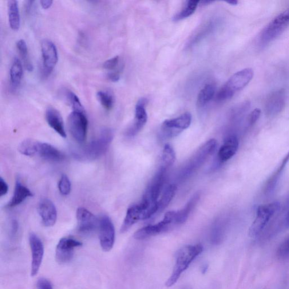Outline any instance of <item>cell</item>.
<instances>
[{"instance_id":"33","label":"cell","mask_w":289,"mask_h":289,"mask_svg":"<svg viewBox=\"0 0 289 289\" xmlns=\"http://www.w3.org/2000/svg\"><path fill=\"white\" fill-rule=\"evenodd\" d=\"M97 97L103 108L107 110L112 109L114 105V98L112 93L106 91H98Z\"/></svg>"},{"instance_id":"17","label":"cell","mask_w":289,"mask_h":289,"mask_svg":"<svg viewBox=\"0 0 289 289\" xmlns=\"http://www.w3.org/2000/svg\"><path fill=\"white\" fill-rule=\"evenodd\" d=\"M239 147L238 138L235 135L229 136L221 145L218 153L217 159L220 163H224L235 155Z\"/></svg>"},{"instance_id":"48","label":"cell","mask_w":289,"mask_h":289,"mask_svg":"<svg viewBox=\"0 0 289 289\" xmlns=\"http://www.w3.org/2000/svg\"><path fill=\"white\" fill-rule=\"evenodd\" d=\"M214 1H209V0H204L203 1H201V3L203 4L204 5H208V4L211 3Z\"/></svg>"},{"instance_id":"43","label":"cell","mask_w":289,"mask_h":289,"mask_svg":"<svg viewBox=\"0 0 289 289\" xmlns=\"http://www.w3.org/2000/svg\"><path fill=\"white\" fill-rule=\"evenodd\" d=\"M107 77L109 79V80L112 82H118L120 80L121 75L120 73L118 71H114V72L109 73Z\"/></svg>"},{"instance_id":"44","label":"cell","mask_w":289,"mask_h":289,"mask_svg":"<svg viewBox=\"0 0 289 289\" xmlns=\"http://www.w3.org/2000/svg\"><path fill=\"white\" fill-rule=\"evenodd\" d=\"M18 230V224L17 220L12 221L11 226V233L12 235H15Z\"/></svg>"},{"instance_id":"3","label":"cell","mask_w":289,"mask_h":289,"mask_svg":"<svg viewBox=\"0 0 289 289\" xmlns=\"http://www.w3.org/2000/svg\"><path fill=\"white\" fill-rule=\"evenodd\" d=\"M217 146V142L215 139L209 140L202 145L182 168L179 179L185 180L191 177L215 153Z\"/></svg>"},{"instance_id":"30","label":"cell","mask_w":289,"mask_h":289,"mask_svg":"<svg viewBox=\"0 0 289 289\" xmlns=\"http://www.w3.org/2000/svg\"><path fill=\"white\" fill-rule=\"evenodd\" d=\"M17 47L26 69L29 72H32L34 70V66L31 61L26 41L23 39L19 40L17 42Z\"/></svg>"},{"instance_id":"25","label":"cell","mask_w":289,"mask_h":289,"mask_svg":"<svg viewBox=\"0 0 289 289\" xmlns=\"http://www.w3.org/2000/svg\"><path fill=\"white\" fill-rule=\"evenodd\" d=\"M200 199V194L196 193L189 200L183 208L176 211V225L183 224L187 221L188 217L194 209L196 207Z\"/></svg>"},{"instance_id":"5","label":"cell","mask_w":289,"mask_h":289,"mask_svg":"<svg viewBox=\"0 0 289 289\" xmlns=\"http://www.w3.org/2000/svg\"><path fill=\"white\" fill-rule=\"evenodd\" d=\"M176 211L166 212L164 219L160 222L138 229L134 233V238L138 240H144L167 232L173 225H176Z\"/></svg>"},{"instance_id":"24","label":"cell","mask_w":289,"mask_h":289,"mask_svg":"<svg viewBox=\"0 0 289 289\" xmlns=\"http://www.w3.org/2000/svg\"><path fill=\"white\" fill-rule=\"evenodd\" d=\"M23 75L22 63L15 57L10 70V86L12 92H15L21 84Z\"/></svg>"},{"instance_id":"20","label":"cell","mask_w":289,"mask_h":289,"mask_svg":"<svg viewBox=\"0 0 289 289\" xmlns=\"http://www.w3.org/2000/svg\"><path fill=\"white\" fill-rule=\"evenodd\" d=\"M287 26L273 20L261 33L260 42L263 45H267L283 33Z\"/></svg>"},{"instance_id":"19","label":"cell","mask_w":289,"mask_h":289,"mask_svg":"<svg viewBox=\"0 0 289 289\" xmlns=\"http://www.w3.org/2000/svg\"><path fill=\"white\" fill-rule=\"evenodd\" d=\"M45 119L47 124L63 138L66 137V132L61 115L57 109L49 107L46 110Z\"/></svg>"},{"instance_id":"42","label":"cell","mask_w":289,"mask_h":289,"mask_svg":"<svg viewBox=\"0 0 289 289\" xmlns=\"http://www.w3.org/2000/svg\"><path fill=\"white\" fill-rule=\"evenodd\" d=\"M9 190V187L6 182L1 177H0V197L5 196Z\"/></svg>"},{"instance_id":"31","label":"cell","mask_w":289,"mask_h":289,"mask_svg":"<svg viewBox=\"0 0 289 289\" xmlns=\"http://www.w3.org/2000/svg\"><path fill=\"white\" fill-rule=\"evenodd\" d=\"M176 160V154L175 150L172 146L169 144L164 146L162 154L161 167L167 169L171 167Z\"/></svg>"},{"instance_id":"34","label":"cell","mask_w":289,"mask_h":289,"mask_svg":"<svg viewBox=\"0 0 289 289\" xmlns=\"http://www.w3.org/2000/svg\"><path fill=\"white\" fill-rule=\"evenodd\" d=\"M67 100H68L70 105L72 107L73 111H78V112H85L84 107H83L79 98L76 94L69 91L66 93Z\"/></svg>"},{"instance_id":"32","label":"cell","mask_w":289,"mask_h":289,"mask_svg":"<svg viewBox=\"0 0 289 289\" xmlns=\"http://www.w3.org/2000/svg\"><path fill=\"white\" fill-rule=\"evenodd\" d=\"M200 2L199 1H192V0L187 1L184 9L180 13L174 16L173 21L178 22L191 17L196 11Z\"/></svg>"},{"instance_id":"7","label":"cell","mask_w":289,"mask_h":289,"mask_svg":"<svg viewBox=\"0 0 289 289\" xmlns=\"http://www.w3.org/2000/svg\"><path fill=\"white\" fill-rule=\"evenodd\" d=\"M88 121L85 112L73 111L68 118L69 131L74 140L82 144L86 139Z\"/></svg>"},{"instance_id":"38","label":"cell","mask_w":289,"mask_h":289,"mask_svg":"<svg viewBox=\"0 0 289 289\" xmlns=\"http://www.w3.org/2000/svg\"><path fill=\"white\" fill-rule=\"evenodd\" d=\"M274 20L275 21L288 27L289 25V7L283 11L282 13L280 14Z\"/></svg>"},{"instance_id":"21","label":"cell","mask_w":289,"mask_h":289,"mask_svg":"<svg viewBox=\"0 0 289 289\" xmlns=\"http://www.w3.org/2000/svg\"><path fill=\"white\" fill-rule=\"evenodd\" d=\"M142 215H143V210L140 204L130 206L126 211L124 223L122 224L121 229V233L128 231L134 224L142 220Z\"/></svg>"},{"instance_id":"45","label":"cell","mask_w":289,"mask_h":289,"mask_svg":"<svg viewBox=\"0 0 289 289\" xmlns=\"http://www.w3.org/2000/svg\"><path fill=\"white\" fill-rule=\"evenodd\" d=\"M53 2L51 0H43L41 1V5L44 9H48L52 5Z\"/></svg>"},{"instance_id":"28","label":"cell","mask_w":289,"mask_h":289,"mask_svg":"<svg viewBox=\"0 0 289 289\" xmlns=\"http://www.w3.org/2000/svg\"><path fill=\"white\" fill-rule=\"evenodd\" d=\"M177 191V186L175 184H171L166 187L162 194L161 199L158 200V212L163 211L171 203Z\"/></svg>"},{"instance_id":"36","label":"cell","mask_w":289,"mask_h":289,"mask_svg":"<svg viewBox=\"0 0 289 289\" xmlns=\"http://www.w3.org/2000/svg\"><path fill=\"white\" fill-rule=\"evenodd\" d=\"M212 28V23L211 22H209L206 25L202 27L201 30L194 36L193 40L191 41V45H192L193 43H196L198 41H200L201 40L205 37L211 31Z\"/></svg>"},{"instance_id":"1","label":"cell","mask_w":289,"mask_h":289,"mask_svg":"<svg viewBox=\"0 0 289 289\" xmlns=\"http://www.w3.org/2000/svg\"><path fill=\"white\" fill-rule=\"evenodd\" d=\"M113 138L114 132L112 129H102L99 135L89 144L75 150L74 156L77 160L81 161L96 160L108 150Z\"/></svg>"},{"instance_id":"18","label":"cell","mask_w":289,"mask_h":289,"mask_svg":"<svg viewBox=\"0 0 289 289\" xmlns=\"http://www.w3.org/2000/svg\"><path fill=\"white\" fill-rule=\"evenodd\" d=\"M289 162V151L286 157L283 158L279 167L276 171L268 178L266 184H265L264 191L267 196L272 195L279 184L281 178H282L285 170Z\"/></svg>"},{"instance_id":"40","label":"cell","mask_w":289,"mask_h":289,"mask_svg":"<svg viewBox=\"0 0 289 289\" xmlns=\"http://www.w3.org/2000/svg\"><path fill=\"white\" fill-rule=\"evenodd\" d=\"M261 115V110L259 109H255L249 115L248 118V124L249 126L254 125L258 121Z\"/></svg>"},{"instance_id":"4","label":"cell","mask_w":289,"mask_h":289,"mask_svg":"<svg viewBox=\"0 0 289 289\" xmlns=\"http://www.w3.org/2000/svg\"><path fill=\"white\" fill-rule=\"evenodd\" d=\"M280 208L281 204L279 202L259 206L256 209L255 219L249 229V235L251 237L259 236Z\"/></svg>"},{"instance_id":"46","label":"cell","mask_w":289,"mask_h":289,"mask_svg":"<svg viewBox=\"0 0 289 289\" xmlns=\"http://www.w3.org/2000/svg\"><path fill=\"white\" fill-rule=\"evenodd\" d=\"M284 225L287 228L289 227V209L287 213L286 217L284 220Z\"/></svg>"},{"instance_id":"15","label":"cell","mask_w":289,"mask_h":289,"mask_svg":"<svg viewBox=\"0 0 289 289\" xmlns=\"http://www.w3.org/2000/svg\"><path fill=\"white\" fill-rule=\"evenodd\" d=\"M286 95L283 89L275 91L267 98L265 112L269 117H274L282 112L286 105Z\"/></svg>"},{"instance_id":"10","label":"cell","mask_w":289,"mask_h":289,"mask_svg":"<svg viewBox=\"0 0 289 289\" xmlns=\"http://www.w3.org/2000/svg\"><path fill=\"white\" fill-rule=\"evenodd\" d=\"M82 245L80 241L70 237H65L59 240L55 250L57 262L60 264L69 262L73 258L75 249L82 247Z\"/></svg>"},{"instance_id":"23","label":"cell","mask_w":289,"mask_h":289,"mask_svg":"<svg viewBox=\"0 0 289 289\" xmlns=\"http://www.w3.org/2000/svg\"><path fill=\"white\" fill-rule=\"evenodd\" d=\"M33 196V193L30 190L22 184L21 181L17 180L15 183L14 195L6 207L13 208L17 206L28 198Z\"/></svg>"},{"instance_id":"39","label":"cell","mask_w":289,"mask_h":289,"mask_svg":"<svg viewBox=\"0 0 289 289\" xmlns=\"http://www.w3.org/2000/svg\"><path fill=\"white\" fill-rule=\"evenodd\" d=\"M120 62V57L116 56L110 58L104 62L103 67L106 70H113L117 68Z\"/></svg>"},{"instance_id":"6","label":"cell","mask_w":289,"mask_h":289,"mask_svg":"<svg viewBox=\"0 0 289 289\" xmlns=\"http://www.w3.org/2000/svg\"><path fill=\"white\" fill-rule=\"evenodd\" d=\"M42 65L41 73L43 79L48 78L58 61V51L54 43L48 39L41 41Z\"/></svg>"},{"instance_id":"14","label":"cell","mask_w":289,"mask_h":289,"mask_svg":"<svg viewBox=\"0 0 289 289\" xmlns=\"http://www.w3.org/2000/svg\"><path fill=\"white\" fill-rule=\"evenodd\" d=\"M254 71L251 69H245L233 75L223 87L231 93L233 96L237 92L243 89L252 80Z\"/></svg>"},{"instance_id":"11","label":"cell","mask_w":289,"mask_h":289,"mask_svg":"<svg viewBox=\"0 0 289 289\" xmlns=\"http://www.w3.org/2000/svg\"><path fill=\"white\" fill-rule=\"evenodd\" d=\"M29 243L32 256L31 275L34 277L38 275L41 267L44 255V247L41 239L33 233L30 235Z\"/></svg>"},{"instance_id":"29","label":"cell","mask_w":289,"mask_h":289,"mask_svg":"<svg viewBox=\"0 0 289 289\" xmlns=\"http://www.w3.org/2000/svg\"><path fill=\"white\" fill-rule=\"evenodd\" d=\"M40 142L33 139L24 140L18 146V151L22 155L33 157L38 155Z\"/></svg>"},{"instance_id":"12","label":"cell","mask_w":289,"mask_h":289,"mask_svg":"<svg viewBox=\"0 0 289 289\" xmlns=\"http://www.w3.org/2000/svg\"><path fill=\"white\" fill-rule=\"evenodd\" d=\"M78 231L82 234L89 235L98 227L99 220L88 209L80 207L77 211Z\"/></svg>"},{"instance_id":"2","label":"cell","mask_w":289,"mask_h":289,"mask_svg":"<svg viewBox=\"0 0 289 289\" xmlns=\"http://www.w3.org/2000/svg\"><path fill=\"white\" fill-rule=\"evenodd\" d=\"M203 245L200 244L188 245L181 248L177 253L175 267L165 286L171 287L175 285L189 265L203 251Z\"/></svg>"},{"instance_id":"37","label":"cell","mask_w":289,"mask_h":289,"mask_svg":"<svg viewBox=\"0 0 289 289\" xmlns=\"http://www.w3.org/2000/svg\"><path fill=\"white\" fill-rule=\"evenodd\" d=\"M278 255L281 258H289V237L280 245Z\"/></svg>"},{"instance_id":"13","label":"cell","mask_w":289,"mask_h":289,"mask_svg":"<svg viewBox=\"0 0 289 289\" xmlns=\"http://www.w3.org/2000/svg\"><path fill=\"white\" fill-rule=\"evenodd\" d=\"M147 100L142 98L137 103L135 108V117L131 126L126 130V136L129 137H134L139 133L144 128L148 121V114L146 110Z\"/></svg>"},{"instance_id":"27","label":"cell","mask_w":289,"mask_h":289,"mask_svg":"<svg viewBox=\"0 0 289 289\" xmlns=\"http://www.w3.org/2000/svg\"><path fill=\"white\" fill-rule=\"evenodd\" d=\"M215 86L212 84L205 85L198 96L197 105L199 108H204L214 97Z\"/></svg>"},{"instance_id":"22","label":"cell","mask_w":289,"mask_h":289,"mask_svg":"<svg viewBox=\"0 0 289 289\" xmlns=\"http://www.w3.org/2000/svg\"><path fill=\"white\" fill-rule=\"evenodd\" d=\"M38 155L47 161L60 162L64 160L65 156L60 150L45 142H40Z\"/></svg>"},{"instance_id":"41","label":"cell","mask_w":289,"mask_h":289,"mask_svg":"<svg viewBox=\"0 0 289 289\" xmlns=\"http://www.w3.org/2000/svg\"><path fill=\"white\" fill-rule=\"evenodd\" d=\"M37 287L38 289H53L49 281L44 278L40 279L38 281Z\"/></svg>"},{"instance_id":"35","label":"cell","mask_w":289,"mask_h":289,"mask_svg":"<svg viewBox=\"0 0 289 289\" xmlns=\"http://www.w3.org/2000/svg\"><path fill=\"white\" fill-rule=\"evenodd\" d=\"M58 189L63 196L69 195L71 190V184L69 178L63 174L58 182Z\"/></svg>"},{"instance_id":"47","label":"cell","mask_w":289,"mask_h":289,"mask_svg":"<svg viewBox=\"0 0 289 289\" xmlns=\"http://www.w3.org/2000/svg\"><path fill=\"white\" fill-rule=\"evenodd\" d=\"M227 3L230 4L231 5L235 6L238 4L239 2L236 1V0H231V1H226Z\"/></svg>"},{"instance_id":"16","label":"cell","mask_w":289,"mask_h":289,"mask_svg":"<svg viewBox=\"0 0 289 289\" xmlns=\"http://www.w3.org/2000/svg\"><path fill=\"white\" fill-rule=\"evenodd\" d=\"M38 212L42 223L47 227H52L56 223L57 211L53 202L49 199H43L38 206Z\"/></svg>"},{"instance_id":"26","label":"cell","mask_w":289,"mask_h":289,"mask_svg":"<svg viewBox=\"0 0 289 289\" xmlns=\"http://www.w3.org/2000/svg\"><path fill=\"white\" fill-rule=\"evenodd\" d=\"M7 11L11 29L13 31H18L21 27V16L18 1L15 0L8 1Z\"/></svg>"},{"instance_id":"8","label":"cell","mask_w":289,"mask_h":289,"mask_svg":"<svg viewBox=\"0 0 289 289\" xmlns=\"http://www.w3.org/2000/svg\"><path fill=\"white\" fill-rule=\"evenodd\" d=\"M192 120L191 113H185L179 117L166 120L161 126L162 133L165 137H175L189 127Z\"/></svg>"},{"instance_id":"9","label":"cell","mask_w":289,"mask_h":289,"mask_svg":"<svg viewBox=\"0 0 289 289\" xmlns=\"http://www.w3.org/2000/svg\"><path fill=\"white\" fill-rule=\"evenodd\" d=\"M99 239L101 247L105 252L113 248L116 240V231L112 220L107 215L102 216L98 224Z\"/></svg>"}]
</instances>
